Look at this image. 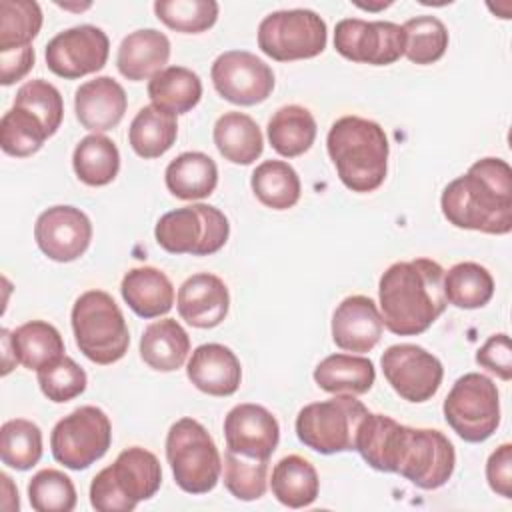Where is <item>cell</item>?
Returning a JSON list of instances; mask_svg holds the SVG:
<instances>
[{"label":"cell","instance_id":"obj_22","mask_svg":"<svg viewBox=\"0 0 512 512\" xmlns=\"http://www.w3.org/2000/svg\"><path fill=\"white\" fill-rule=\"evenodd\" d=\"M188 380L204 394L232 396L242 380V368L236 354L216 342L194 348L186 364Z\"/></svg>","mask_w":512,"mask_h":512},{"label":"cell","instance_id":"obj_15","mask_svg":"<svg viewBox=\"0 0 512 512\" xmlns=\"http://www.w3.org/2000/svg\"><path fill=\"white\" fill-rule=\"evenodd\" d=\"M110 52L106 32L92 24H80L58 32L44 50L46 66L60 78L76 80L104 68Z\"/></svg>","mask_w":512,"mask_h":512},{"label":"cell","instance_id":"obj_46","mask_svg":"<svg viewBox=\"0 0 512 512\" xmlns=\"http://www.w3.org/2000/svg\"><path fill=\"white\" fill-rule=\"evenodd\" d=\"M14 106L26 108L32 114H36L50 136L58 132L64 118V102L58 88L42 78L28 80L26 84H22L16 92Z\"/></svg>","mask_w":512,"mask_h":512},{"label":"cell","instance_id":"obj_41","mask_svg":"<svg viewBox=\"0 0 512 512\" xmlns=\"http://www.w3.org/2000/svg\"><path fill=\"white\" fill-rule=\"evenodd\" d=\"M2 464L14 470H30L42 458V432L26 418L6 420L0 428Z\"/></svg>","mask_w":512,"mask_h":512},{"label":"cell","instance_id":"obj_49","mask_svg":"<svg viewBox=\"0 0 512 512\" xmlns=\"http://www.w3.org/2000/svg\"><path fill=\"white\" fill-rule=\"evenodd\" d=\"M34 48H20L10 52H0V82L2 86H10L18 80H22L30 68L34 66Z\"/></svg>","mask_w":512,"mask_h":512},{"label":"cell","instance_id":"obj_4","mask_svg":"<svg viewBox=\"0 0 512 512\" xmlns=\"http://www.w3.org/2000/svg\"><path fill=\"white\" fill-rule=\"evenodd\" d=\"M160 484L162 468L156 454L130 446L92 478L90 504L98 512H132L138 502L152 498Z\"/></svg>","mask_w":512,"mask_h":512},{"label":"cell","instance_id":"obj_44","mask_svg":"<svg viewBox=\"0 0 512 512\" xmlns=\"http://www.w3.org/2000/svg\"><path fill=\"white\" fill-rule=\"evenodd\" d=\"M28 500L36 512H70L78 498L72 480L64 472L44 468L30 478Z\"/></svg>","mask_w":512,"mask_h":512},{"label":"cell","instance_id":"obj_20","mask_svg":"<svg viewBox=\"0 0 512 512\" xmlns=\"http://www.w3.org/2000/svg\"><path fill=\"white\" fill-rule=\"evenodd\" d=\"M180 318L194 328L218 326L230 308V294L224 280L210 272L192 274L182 282L176 296Z\"/></svg>","mask_w":512,"mask_h":512},{"label":"cell","instance_id":"obj_47","mask_svg":"<svg viewBox=\"0 0 512 512\" xmlns=\"http://www.w3.org/2000/svg\"><path fill=\"white\" fill-rule=\"evenodd\" d=\"M476 362L496 374L502 380L512 378V350H510V336L500 332L492 334L476 352Z\"/></svg>","mask_w":512,"mask_h":512},{"label":"cell","instance_id":"obj_33","mask_svg":"<svg viewBox=\"0 0 512 512\" xmlns=\"http://www.w3.org/2000/svg\"><path fill=\"white\" fill-rule=\"evenodd\" d=\"M10 344L16 362L28 370H40L64 356V340L60 332L44 320L20 324L10 332Z\"/></svg>","mask_w":512,"mask_h":512},{"label":"cell","instance_id":"obj_6","mask_svg":"<svg viewBox=\"0 0 512 512\" xmlns=\"http://www.w3.org/2000/svg\"><path fill=\"white\" fill-rule=\"evenodd\" d=\"M166 460L174 482L188 494H206L220 480V452L208 430L194 418L186 416L170 426L166 434Z\"/></svg>","mask_w":512,"mask_h":512},{"label":"cell","instance_id":"obj_25","mask_svg":"<svg viewBox=\"0 0 512 512\" xmlns=\"http://www.w3.org/2000/svg\"><path fill=\"white\" fill-rule=\"evenodd\" d=\"M402 436L404 424L386 414L368 412L356 432V450L374 470L396 474Z\"/></svg>","mask_w":512,"mask_h":512},{"label":"cell","instance_id":"obj_36","mask_svg":"<svg viewBox=\"0 0 512 512\" xmlns=\"http://www.w3.org/2000/svg\"><path fill=\"white\" fill-rule=\"evenodd\" d=\"M254 196L272 210H288L300 200V178L284 160H264L252 172Z\"/></svg>","mask_w":512,"mask_h":512},{"label":"cell","instance_id":"obj_38","mask_svg":"<svg viewBox=\"0 0 512 512\" xmlns=\"http://www.w3.org/2000/svg\"><path fill=\"white\" fill-rule=\"evenodd\" d=\"M42 10L34 0L0 2V52L32 46L42 28Z\"/></svg>","mask_w":512,"mask_h":512},{"label":"cell","instance_id":"obj_31","mask_svg":"<svg viewBox=\"0 0 512 512\" xmlns=\"http://www.w3.org/2000/svg\"><path fill=\"white\" fill-rule=\"evenodd\" d=\"M270 490L274 498L288 508L310 506L320 492L318 472L306 458L298 454L284 456L272 468Z\"/></svg>","mask_w":512,"mask_h":512},{"label":"cell","instance_id":"obj_45","mask_svg":"<svg viewBox=\"0 0 512 512\" xmlns=\"http://www.w3.org/2000/svg\"><path fill=\"white\" fill-rule=\"evenodd\" d=\"M38 372V386L42 390V394L56 402H68L74 400L76 396H80L86 390V372L80 364H76V360H72L70 356H60L58 360L42 366Z\"/></svg>","mask_w":512,"mask_h":512},{"label":"cell","instance_id":"obj_18","mask_svg":"<svg viewBox=\"0 0 512 512\" xmlns=\"http://www.w3.org/2000/svg\"><path fill=\"white\" fill-rule=\"evenodd\" d=\"M226 450L240 456L270 460L280 440V426L274 414L260 404H236L224 418Z\"/></svg>","mask_w":512,"mask_h":512},{"label":"cell","instance_id":"obj_13","mask_svg":"<svg viewBox=\"0 0 512 512\" xmlns=\"http://www.w3.org/2000/svg\"><path fill=\"white\" fill-rule=\"evenodd\" d=\"M380 366L392 390L408 402L430 400L444 378L442 362L418 344H392L384 350Z\"/></svg>","mask_w":512,"mask_h":512},{"label":"cell","instance_id":"obj_17","mask_svg":"<svg viewBox=\"0 0 512 512\" xmlns=\"http://www.w3.org/2000/svg\"><path fill=\"white\" fill-rule=\"evenodd\" d=\"M34 238L42 254L50 260L72 262L88 250L92 222L80 208L58 204L38 216Z\"/></svg>","mask_w":512,"mask_h":512},{"label":"cell","instance_id":"obj_34","mask_svg":"<svg viewBox=\"0 0 512 512\" xmlns=\"http://www.w3.org/2000/svg\"><path fill=\"white\" fill-rule=\"evenodd\" d=\"M152 104L172 112L186 114L202 98V82L196 72L186 66H166L148 82Z\"/></svg>","mask_w":512,"mask_h":512},{"label":"cell","instance_id":"obj_2","mask_svg":"<svg viewBox=\"0 0 512 512\" xmlns=\"http://www.w3.org/2000/svg\"><path fill=\"white\" fill-rule=\"evenodd\" d=\"M444 268L432 258L394 262L378 282L384 328L396 336L426 332L446 310Z\"/></svg>","mask_w":512,"mask_h":512},{"label":"cell","instance_id":"obj_5","mask_svg":"<svg viewBox=\"0 0 512 512\" xmlns=\"http://www.w3.org/2000/svg\"><path fill=\"white\" fill-rule=\"evenodd\" d=\"M70 320L76 346L90 362L108 366L128 352V324L108 292L86 290L80 294L72 306Z\"/></svg>","mask_w":512,"mask_h":512},{"label":"cell","instance_id":"obj_9","mask_svg":"<svg viewBox=\"0 0 512 512\" xmlns=\"http://www.w3.org/2000/svg\"><path fill=\"white\" fill-rule=\"evenodd\" d=\"M448 426L470 444L488 440L500 424V394L496 384L480 374L460 376L442 404Z\"/></svg>","mask_w":512,"mask_h":512},{"label":"cell","instance_id":"obj_39","mask_svg":"<svg viewBox=\"0 0 512 512\" xmlns=\"http://www.w3.org/2000/svg\"><path fill=\"white\" fill-rule=\"evenodd\" d=\"M50 138L42 120L26 108L12 106L0 120V146L8 156L26 158L36 154Z\"/></svg>","mask_w":512,"mask_h":512},{"label":"cell","instance_id":"obj_28","mask_svg":"<svg viewBox=\"0 0 512 512\" xmlns=\"http://www.w3.org/2000/svg\"><path fill=\"white\" fill-rule=\"evenodd\" d=\"M376 380V370L370 358L354 354H330L314 368V382L330 394H366Z\"/></svg>","mask_w":512,"mask_h":512},{"label":"cell","instance_id":"obj_29","mask_svg":"<svg viewBox=\"0 0 512 512\" xmlns=\"http://www.w3.org/2000/svg\"><path fill=\"white\" fill-rule=\"evenodd\" d=\"M176 136H178L176 114L156 104H148L140 108L128 128V142L132 150L144 160L160 158L162 154H166L174 146Z\"/></svg>","mask_w":512,"mask_h":512},{"label":"cell","instance_id":"obj_48","mask_svg":"<svg viewBox=\"0 0 512 512\" xmlns=\"http://www.w3.org/2000/svg\"><path fill=\"white\" fill-rule=\"evenodd\" d=\"M486 480L492 492L512 498V444H500L486 462Z\"/></svg>","mask_w":512,"mask_h":512},{"label":"cell","instance_id":"obj_27","mask_svg":"<svg viewBox=\"0 0 512 512\" xmlns=\"http://www.w3.org/2000/svg\"><path fill=\"white\" fill-rule=\"evenodd\" d=\"M164 182L180 200L208 198L218 184V166L204 152H182L166 166Z\"/></svg>","mask_w":512,"mask_h":512},{"label":"cell","instance_id":"obj_1","mask_svg":"<svg viewBox=\"0 0 512 512\" xmlns=\"http://www.w3.org/2000/svg\"><path fill=\"white\" fill-rule=\"evenodd\" d=\"M444 218L462 230L508 234L512 230V168L502 158H480L440 196Z\"/></svg>","mask_w":512,"mask_h":512},{"label":"cell","instance_id":"obj_24","mask_svg":"<svg viewBox=\"0 0 512 512\" xmlns=\"http://www.w3.org/2000/svg\"><path fill=\"white\" fill-rule=\"evenodd\" d=\"M120 292L128 308L140 318L164 316L174 304V286L170 278L154 266L128 270L122 278Z\"/></svg>","mask_w":512,"mask_h":512},{"label":"cell","instance_id":"obj_23","mask_svg":"<svg viewBox=\"0 0 512 512\" xmlns=\"http://www.w3.org/2000/svg\"><path fill=\"white\" fill-rule=\"evenodd\" d=\"M170 58V40L156 28L134 30L122 38L116 54L118 72L132 80H148L166 68Z\"/></svg>","mask_w":512,"mask_h":512},{"label":"cell","instance_id":"obj_14","mask_svg":"<svg viewBox=\"0 0 512 512\" xmlns=\"http://www.w3.org/2000/svg\"><path fill=\"white\" fill-rule=\"evenodd\" d=\"M334 48L346 60L388 66L404 56V32L388 20L344 18L334 28Z\"/></svg>","mask_w":512,"mask_h":512},{"label":"cell","instance_id":"obj_42","mask_svg":"<svg viewBox=\"0 0 512 512\" xmlns=\"http://www.w3.org/2000/svg\"><path fill=\"white\" fill-rule=\"evenodd\" d=\"M218 2L214 0H156L154 14L168 28L182 34H200L218 20Z\"/></svg>","mask_w":512,"mask_h":512},{"label":"cell","instance_id":"obj_8","mask_svg":"<svg viewBox=\"0 0 512 512\" xmlns=\"http://www.w3.org/2000/svg\"><path fill=\"white\" fill-rule=\"evenodd\" d=\"M230 236V224L222 210L210 204H190L158 218L154 238L170 254L210 256Z\"/></svg>","mask_w":512,"mask_h":512},{"label":"cell","instance_id":"obj_3","mask_svg":"<svg viewBox=\"0 0 512 512\" xmlns=\"http://www.w3.org/2000/svg\"><path fill=\"white\" fill-rule=\"evenodd\" d=\"M328 156L340 182L352 192H374L388 172L390 144L384 128L362 116L338 118L326 136Z\"/></svg>","mask_w":512,"mask_h":512},{"label":"cell","instance_id":"obj_11","mask_svg":"<svg viewBox=\"0 0 512 512\" xmlns=\"http://www.w3.org/2000/svg\"><path fill=\"white\" fill-rule=\"evenodd\" d=\"M112 444V424L98 406H80L56 422L50 448L56 462L70 470H86L100 460Z\"/></svg>","mask_w":512,"mask_h":512},{"label":"cell","instance_id":"obj_51","mask_svg":"<svg viewBox=\"0 0 512 512\" xmlns=\"http://www.w3.org/2000/svg\"><path fill=\"white\" fill-rule=\"evenodd\" d=\"M390 4H392V2H380V4L372 6V4H358V2H356V6H358V8H362V10H382V8L390 6Z\"/></svg>","mask_w":512,"mask_h":512},{"label":"cell","instance_id":"obj_7","mask_svg":"<svg viewBox=\"0 0 512 512\" xmlns=\"http://www.w3.org/2000/svg\"><path fill=\"white\" fill-rule=\"evenodd\" d=\"M370 410L352 394L306 404L296 416L298 440L314 452L336 454L356 450V432Z\"/></svg>","mask_w":512,"mask_h":512},{"label":"cell","instance_id":"obj_12","mask_svg":"<svg viewBox=\"0 0 512 512\" xmlns=\"http://www.w3.org/2000/svg\"><path fill=\"white\" fill-rule=\"evenodd\" d=\"M454 466V446L440 430L412 426L404 428L396 474L404 476L422 490H436L450 480Z\"/></svg>","mask_w":512,"mask_h":512},{"label":"cell","instance_id":"obj_19","mask_svg":"<svg viewBox=\"0 0 512 512\" xmlns=\"http://www.w3.org/2000/svg\"><path fill=\"white\" fill-rule=\"evenodd\" d=\"M382 330L376 302L362 294L344 298L332 314V340L346 352H370L380 342Z\"/></svg>","mask_w":512,"mask_h":512},{"label":"cell","instance_id":"obj_32","mask_svg":"<svg viewBox=\"0 0 512 512\" xmlns=\"http://www.w3.org/2000/svg\"><path fill=\"white\" fill-rule=\"evenodd\" d=\"M270 146L284 158H296L310 150L316 140V120L312 112L298 104L278 108L268 120Z\"/></svg>","mask_w":512,"mask_h":512},{"label":"cell","instance_id":"obj_26","mask_svg":"<svg viewBox=\"0 0 512 512\" xmlns=\"http://www.w3.org/2000/svg\"><path fill=\"white\" fill-rule=\"evenodd\" d=\"M190 352V338L174 318H162L148 324L140 338V358L152 370L174 372Z\"/></svg>","mask_w":512,"mask_h":512},{"label":"cell","instance_id":"obj_21","mask_svg":"<svg viewBox=\"0 0 512 512\" xmlns=\"http://www.w3.org/2000/svg\"><path fill=\"white\" fill-rule=\"evenodd\" d=\"M128 98L112 76H96L76 88L74 112L78 122L94 134L112 130L124 118Z\"/></svg>","mask_w":512,"mask_h":512},{"label":"cell","instance_id":"obj_16","mask_svg":"<svg viewBox=\"0 0 512 512\" xmlns=\"http://www.w3.org/2000/svg\"><path fill=\"white\" fill-rule=\"evenodd\" d=\"M216 92L238 106H254L264 102L274 90L272 68L252 52H222L210 70Z\"/></svg>","mask_w":512,"mask_h":512},{"label":"cell","instance_id":"obj_40","mask_svg":"<svg viewBox=\"0 0 512 512\" xmlns=\"http://www.w3.org/2000/svg\"><path fill=\"white\" fill-rule=\"evenodd\" d=\"M404 56L420 66L438 62L448 48V28L436 16H416L402 24Z\"/></svg>","mask_w":512,"mask_h":512},{"label":"cell","instance_id":"obj_43","mask_svg":"<svg viewBox=\"0 0 512 512\" xmlns=\"http://www.w3.org/2000/svg\"><path fill=\"white\" fill-rule=\"evenodd\" d=\"M224 486L244 502L258 500L268 488V460L240 456L232 450L224 452Z\"/></svg>","mask_w":512,"mask_h":512},{"label":"cell","instance_id":"obj_30","mask_svg":"<svg viewBox=\"0 0 512 512\" xmlns=\"http://www.w3.org/2000/svg\"><path fill=\"white\" fill-rule=\"evenodd\" d=\"M212 138L218 152L232 164L248 166L264 150L258 124L244 112H224L214 124Z\"/></svg>","mask_w":512,"mask_h":512},{"label":"cell","instance_id":"obj_35","mask_svg":"<svg viewBox=\"0 0 512 512\" xmlns=\"http://www.w3.org/2000/svg\"><path fill=\"white\" fill-rule=\"evenodd\" d=\"M72 166L86 186H106L120 170L118 146L104 134H88L76 144Z\"/></svg>","mask_w":512,"mask_h":512},{"label":"cell","instance_id":"obj_50","mask_svg":"<svg viewBox=\"0 0 512 512\" xmlns=\"http://www.w3.org/2000/svg\"><path fill=\"white\" fill-rule=\"evenodd\" d=\"M0 478H2V492L6 494V498L2 500V508L8 510V506H10L8 500H12L14 508L18 510V508H20V500H18V490H16L14 484H12V478H10L8 474H0Z\"/></svg>","mask_w":512,"mask_h":512},{"label":"cell","instance_id":"obj_10","mask_svg":"<svg viewBox=\"0 0 512 512\" xmlns=\"http://www.w3.org/2000/svg\"><path fill=\"white\" fill-rule=\"evenodd\" d=\"M326 40V22L308 8L270 12L258 26V48L278 62L314 58L324 52Z\"/></svg>","mask_w":512,"mask_h":512},{"label":"cell","instance_id":"obj_37","mask_svg":"<svg viewBox=\"0 0 512 512\" xmlns=\"http://www.w3.org/2000/svg\"><path fill=\"white\" fill-rule=\"evenodd\" d=\"M494 296V278L478 262H458L444 272V298L456 308L476 310Z\"/></svg>","mask_w":512,"mask_h":512}]
</instances>
